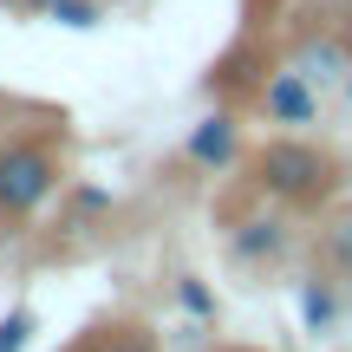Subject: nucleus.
Masks as SVG:
<instances>
[{"label": "nucleus", "instance_id": "1", "mask_svg": "<svg viewBox=\"0 0 352 352\" xmlns=\"http://www.w3.org/2000/svg\"><path fill=\"white\" fill-rule=\"evenodd\" d=\"M248 176L280 209H327L333 189H340V157H333L327 144L287 131V138H267L261 151L248 157Z\"/></svg>", "mask_w": 352, "mask_h": 352}, {"label": "nucleus", "instance_id": "2", "mask_svg": "<svg viewBox=\"0 0 352 352\" xmlns=\"http://www.w3.org/2000/svg\"><path fill=\"white\" fill-rule=\"evenodd\" d=\"M65 183V144L52 131L0 138V228H26Z\"/></svg>", "mask_w": 352, "mask_h": 352}, {"label": "nucleus", "instance_id": "3", "mask_svg": "<svg viewBox=\"0 0 352 352\" xmlns=\"http://www.w3.org/2000/svg\"><path fill=\"white\" fill-rule=\"evenodd\" d=\"M254 98H261L267 124H280V131H307V124H320V85H314L307 72H294V65H274V72L254 85Z\"/></svg>", "mask_w": 352, "mask_h": 352}, {"label": "nucleus", "instance_id": "4", "mask_svg": "<svg viewBox=\"0 0 352 352\" xmlns=\"http://www.w3.org/2000/svg\"><path fill=\"white\" fill-rule=\"evenodd\" d=\"M183 157L196 170H228L241 157V124H235V111H209L196 131L183 138Z\"/></svg>", "mask_w": 352, "mask_h": 352}, {"label": "nucleus", "instance_id": "5", "mask_svg": "<svg viewBox=\"0 0 352 352\" xmlns=\"http://www.w3.org/2000/svg\"><path fill=\"white\" fill-rule=\"evenodd\" d=\"M228 248H235L241 267H267V261H280V254H287V222H280L274 209L241 215V222L228 228Z\"/></svg>", "mask_w": 352, "mask_h": 352}, {"label": "nucleus", "instance_id": "6", "mask_svg": "<svg viewBox=\"0 0 352 352\" xmlns=\"http://www.w3.org/2000/svg\"><path fill=\"white\" fill-rule=\"evenodd\" d=\"M314 254L333 280H352V202H327L320 209V235H314Z\"/></svg>", "mask_w": 352, "mask_h": 352}, {"label": "nucleus", "instance_id": "7", "mask_svg": "<svg viewBox=\"0 0 352 352\" xmlns=\"http://www.w3.org/2000/svg\"><path fill=\"white\" fill-rule=\"evenodd\" d=\"M59 352H157V333L144 320H91L78 340H65Z\"/></svg>", "mask_w": 352, "mask_h": 352}, {"label": "nucleus", "instance_id": "8", "mask_svg": "<svg viewBox=\"0 0 352 352\" xmlns=\"http://www.w3.org/2000/svg\"><path fill=\"white\" fill-rule=\"evenodd\" d=\"M287 65H294V72H307L314 85H333V72H352V52H346L340 33H327V39H307Z\"/></svg>", "mask_w": 352, "mask_h": 352}, {"label": "nucleus", "instance_id": "9", "mask_svg": "<svg viewBox=\"0 0 352 352\" xmlns=\"http://www.w3.org/2000/svg\"><path fill=\"white\" fill-rule=\"evenodd\" d=\"M333 320H340V280L320 267V274L300 280V327L307 333H333Z\"/></svg>", "mask_w": 352, "mask_h": 352}, {"label": "nucleus", "instance_id": "10", "mask_svg": "<svg viewBox=\"0 0 352 352\" xmlns=\"http://www.w3.org/2000/svg\"><path fill=\"white\" fill-rule=\"evenodd\" d=\"M46 20L52 26H72V33H91V26L104 20V0H52Z\"/></svg>", "mask_w": 352, "mask_h": 352}, {"label": "nucleus", "instance_id": "11", "mask_svg": "<svg viewBox=\"0 0 352 352\" xmlns=\"http://www.w3.org/2000/svg\"><path fill=\"white\" fill-rule=\"evenodd\" d=\"M176 300H183V314H196V320H215V294L202 287L196 274H183V280H176Z\"/></svg>", "mask_w": 352, "mask_h": 352}, {"label": "nucleus", "instance_id": "12", "mask_svg": "<svg viewBox=\"0 0 352 352\" xmlns=\"http://www.w3.org/2000/svg\"><path fill=\"white\" fill-rule=\"evenodd\" d=\"M33 327H39V320L26 314V307H13V314L0 320V352H26V340H33Z\"/></svg>", "mask_w": 352, "mask_h": 352}, {"label": "nucleus", "instance_id": "13", "mask_svg": "<svg viewBox=\"0 0 352 352\" xmlns=\"http://www.w3.org/2000/svg\"><path fill=\"white\" fill-rule=\"evenodd\" d=\"M340 39H346V52H352V7H346V26H340Z\"/></svg>", "mask_w": 352, "mask_h": 352}, {"label": "nucleus", "instance_id": "14", "mask_svg": "<svg viewBox=\"0 0 352 352\" xmlns=\"http://www.w3.org/2000/svg\"><path fill=\"white\" fill-rule=\"evenodd\" d=\"M20 7H33V13H46V7H52V0H20Z\"/></svg>", "mask_w": 352, "mask_h": 352}]
</instances>
